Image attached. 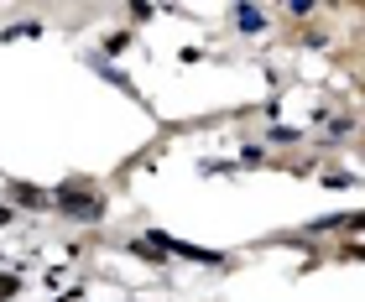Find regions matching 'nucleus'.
Returning <instances> with one entry per match:
<instances>
[{
	"label": "nucleus",
	"instance_id": "nucleus-1",
	"mask_svg": "<svg viewBox=\"0 0 365 302\" xmlns=\"http://www.w3.org/2000/svg\"><path fill=\"white\" fill-rule=\"evenodd\" d=\"M53 204H58L63 214H73V219H99V209H105V204H99V198H94L89 188H78V182L58 188V198H53Z\"/></svg>",
	"mask_w": 365,
	"mask_h": 302
},
{
	"label": "nucleus",
	"instance_id": "nucleus-3",
	"mask_svg": "<svg viewBox=\"0 0 365 302\" xmlns=\"http://www.w3.org/2000/svg\"><path fill=\"white\" fill-rule=\"evenodd\" d=\"M235 21H240L245 31H261V11H256V6H240V11H235Z\"/></svg>",
	"mask_w": 365,
	"mask_h": 302
},
{
	"label": "nucleus",
	"instance_id": "nucleus-4",
	"mask_svg": "<svg viewBox=\"0 0 365 302\" xmlns=\"http://www.w3.org/2000/svg\"><path fill=\"white\" fill-rule=\"evenodd\" d=\"M16 292V276H0V297H11Z\"/></svg>",
	"mask_w": 365,
	"mask_h": 302
},
{
	"label": "nucleus",
	"instance_id": "nucleus-2",
	"mask_svg": "<svg viewBox=\"0 0 365 302\" xmlns=\"http://www.w3.org/2000/svg\"><path fill=\"white\" fill-rule=\"evenodd\" d=\"M16 204H21V209H42L47 193H37V188H16Z\"/></svg>",
	"mask_w": 365,
	"mask_h": 302
},
{
	"label": "nucleus",
	"instance_id": "nucleus-5",
	"mask_svg": "<svg viewBox=\"0 0 365 302\" xmlns=\"http://www.w3.org/2000/svg\"><path fill=\"white\" fill-rule=\"evenodd\" d=\"M6 219H11V209H0V224H6Z\"/></svg>",
	"mask_w": 365,
	"mask_h": 302
}]
</instances>
